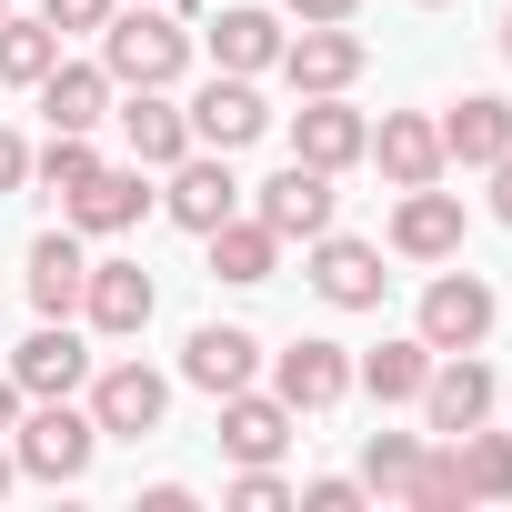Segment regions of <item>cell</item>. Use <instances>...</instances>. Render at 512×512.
<instances>
[{
  "instance_id": "obj_1",
  "label": "cell",
  "mask_w": 512,
  "mask_h": 512,
  "mask_svg": "<svg viewBox=\"0 0 512 512\" xmlns=\"http://www.w3.org/2000/svg\"><path fill=\"white\" fill-rule=\"evenodd\" d=\"M101 71H111V91H171L191 71V31L161 11V0H121L101 21Z\"/></svg>"
},
{
  "instance_id": "obj_2",
  "label": "cell",
  "mask_w": 512,
  "mask_h": 512,
  "mask_svg": "<svg viewBox=\"0 0 512 512\" xmlns=\"http://www.w3.org/2000/svg\"><path fill=\"white\" fill-rule=\"evenodd\" d=\"M91 452H101V422H91V412H71V402H21V422H11V462H21L31 482H81Z\"/></svg>"
},
{
  "instance_id": "obj_3",
  "label": "cell",
  "mask_w": 512,
  "mask_h": 512,
  "mask_svg": "<svg viewBox=\"0 0 512 512\" xmlns=\"http://www.w3.org/2000/svg\"><path fill=\"white\" fill-rule=\"evenodd\" d=\"M492 312H502V302H492V282H482V272H432V282H422L412 332H422L432 352H482V342H492Z\"/></svg>"
},
{
  "instance_id": "obj_4",
  "label": "cell",
  "mask_w": 512,
  "mask_h": 512,
  "mask_svg": "<svg viewBox=\"0 0 512 512\" xmlns=\"http://www.w3.org/2000/svg\"><path fill=\"white\" fill-rule=\"evenodd\" d=\"M81 392H91L101 442H151V432H161V412H171V382H161L151 362H111V372H91Z\"/></svg>"
},
{
  "instance_id": "obj_5",
  "label": "cell",
  "mask_w": 512,
  "mask_h": 512,
  "mask_svg": "<svg viewBox=\"0 0 512 512\" xmlns=\"http://www.w3.org/2000/svg\"><path fill=\"white\" fill-rule=\"evenodd\" d=\"M492 402H502V382H492V362L482 352H432V382H422V422L452 442V432H472V422H492Z\"/></svg>"
},
{
  "instance_id": "obj_6",
  "label": "cell",
  "mask_w": 512,
  "mask_h": 512,
  "mask_svg": "<svg viewBox=\"0 0 512 512\" xmlns=\"http://www.w3.org/2000/svg\"><path fill=\"white\" fill-rule=\"evenodd\" d=\"M332 312H382V251L372 241H352V231H312V272H302Z\"/></svg>"
},
{
  "instance_id": "obj_7",
  "label": "cell",
  "mask_w": 512,
  "mask_h": 512,
  "mask_svg": "<svg viewBox=\"0 0 512 512\" xmlns=\"http://www.w3.org/2000/svg\"><path fill=\"white\" fill-rule=\"evenodd\" d=\"M362 61H372V51H362L352 21H302V31L282 41V81H292V91H352Z\"/></svg>"
},
{
  "instance_id": "obj_8",
  "label": "cell",
  "mask_w": 512,
  "mask_h": 512,
  "mask_svg": "<svg viewBox=\"0 0 512 512\" xmlns=\"http://www.w3.org/2000/svg\"><path fill=\"white\" fill-rule=\"evenodd\" d=\"M272 131V111H262V91H251L241 71H211L201 81V101H191V151H251Z\"/></svg>"
},
{
  "instance_id": "obj_9",
  "label": "cell",
  "mask_w": 512,
  "mask_h": 512,
  "mask_svg": "<svg viewBox=\"0 0 512 512\" xmlns=\"http://www.w3.org/2000/svg\"><path fill=\"white\" fill-rule=\"evenodd\" d=\"M362 141H372V121H362L342 91H302V111H292V161H312V171H352Z\"/></svg>"
},
{
  "instance_id": "obj_10",
  "label": "cell",
  "mask_w": 512,
  "mask_h": 512,
  "mask_svg": "<svg viewBox=\"0 0 512 512\" xmlns=\"http://www.w3.org/2000/svg\"><path fill=\"white\" fill-rule=\"evenodd\" d=\"M292 432H302V412L282 402V392H221V452L231 462H282L292 452Z\"/></svg>"
},
{
  "instance_id": "obj_11",
  "label": "cell",
  "mask_w": 512,
  "mask_h": 512,
  "mask_svg": "<svg viewBox=\"0 0 512 512\" xmlns=\"http://www.w3.org/2000/svg\"><path fill=\"white\" fill-rule=\"evenodd\" d=\"M332 201H342V191H332V171H312V161H282L262 191H251V211H262L282 241H312V231H332Z\"/></svg>"
},
{
  "instance_id": "obj_12",
  "label": "cell",
  "mask_w": 512,
  "mask_h": 512,
  "mask_svg": "<svg viewBox=\"0 0 512 512\" xmlns=\"http://www.w3.org/2000/svg\"><path fill=\"white\" fill-rule=\"evenodd\" d=\"M362 161H382L392 191H422V181L452 171V161H442V121H422V111H382V131L362 141Z\"/></svg>"
},
{
  "instance_id": "obj_13",
  "label": "cell",
  "mask_w": 512,
  "mask_h": 512,
  "mask_svg": "<svg viewBox=\"0 0 512 512\" xmlns=\"http://www.w3.org/2000/svg\"><path fill=\"white\" fill-rule=\"evenodd\" d=\"M161 211H171L181 231H211V221H231V211H241L231 151H181V161H171V191H161Z\"/></svg>"
},
{
  "instance_id": "obj_14",
  "label": "cell",
  "mask_w": 512,
  "mask_h": 512,
  "mask_svg": "<svg viewBox=\"0 0 512 512\" xmlns=\"http://www.w3.org/2000/svg\"><path fill=\"white\" fill-rule=\"evenodd\" d=\"M11 382H21L31 402H71V392L91 382V342H81L71 322H41V332L11 352Z\"/></svg>"
},
{
  "instance_id": "obj_15",
  "label": "cell",
  "mask_w": 512,
  "mask_h": 512,
  "mask_svg": "<svg viewBox=\"0 0 512 512\" xmlns=\"http://www.w3.org/2000/svg\"><path fill=\"white\" fill-rule=\"evenodd\" d=\"M272 392H282L292 412H332V402L352 392V352L322 342V332H302L292 352H272Z\"/></svg>"
},
{
  "instance_id": "obj_16",
  "label": "cell",
  "mask_w": 512,
  "mask_h": 512,
  "mask_svg": "<svg viewBox=\"0 0 512 512\" xmlns=\"http://www.w3.org/2000/svg\"><path fill=\"white\" fill-rule=\"evenodd\" d=\"M392 251H402V262H462V191H442V181L402 191V211H392Z\"/></svg>"
},
{
  "instance_id": "obj_17",
  "label": "cell",
  "mask_w": 512,
  "mask_h": 512,
  "mask_svg": "<svg viewBox=\"0 0 512 512\" xmlns=\"http://www.w3.org/2000/svg\"><path fill=\"white\" fill-rule=\"evenodd\" d=\"M151 302H161V292H151L141 262H91V282H81V322H91L101 342H131V332L151 322Z\"/></svg>"
},
{
  "instance_id": "obj_18",
  "label": "cell",
  "mask_w": 512,
  "mask_h": 512,
  "mask_svg": "<svg viewBox=\"0 0 512 512\" xmlns=\"http://www.w3.org/2000/svg\"><path fill=\"white\" fill-rule=\"evenodd\" d=\"M251 372H262V342H251L241 322H201V332L181 342V382H191V392H211V402H221V392H241Z\"/></svg>"
},
{
  "instance_id": "obj_19",
  "label": "cell",
  "mask_w": 512,
  "mask_h": 512,
  "mask_svg": "<svg viewBox=\"0 0 512 512\" xmlns=\"http://www.w3.org/2000/svg\"><path fill=\"white\" fill-rule=\"evenodd\" d=\"M502 151H512V101H502V91H462V101L442 111V161L492 171Z\"/></svg>"
},
{
  "instance_id": "obj_20",
  "label": "cell",
  "mask_w": 512,
  "mask_h": 512,
  "mask_svg": "<svg viewBox=\"0 0 512 512\" xmlns=\"http://www.w3.org/2000/svg\"><path fill=\"white\" fill-rule=\"evenodd\" d=\"M21 282H31V312H41V322H71V312H81V282H91V251H81V231H41Z\"/></svg>"
},
{
  "instance_id": "obj_21",
  "label": "cell",
  "mask_w": 512,
  "mask_h": 512,
  "mask_svg": "<svg viewBox=\"0 0 512 512\" xmlns=\"http://www.w3.org/2000/svg\"><path fill=\"white\" fill-rule=\"evenodd\" d=\"M111 121H121V141H131V161H141V171H171V161L191 151V111H181L171 91H131Z\"/></svg>"
},
{
  "instance_id": "obj_22",
  "label": "cell",
  "mask_w": 512,
  "mask_h": 512,
  "mask_svg": "<svg viewBox=\"0 0 512 512\" xmlns=\"http://www.w3.org/2000/svg\"><path fill=\"white\" fill-rule=\"evenodd\" d=\"M201 241H211V282H272V272H282V231H272L262 211H231V221H211Z\"/></svg>"
},
{
  "instance_id": "obj_23",
  "label": "cell",
  "mask_w": 512,
  "mask_h": 512,
  "mask_svg": "<svg viewBox=\"0 0 512 512\" xmlns=\"http://www.w3.org/2000/svg\"><path fill=\"white\" fill-rule=\"evenodd\" d=\"M61 211H71V231H101V241H111V231H131V221L151 211V181H141V161H131V171H111V161H101Z\"/></svg>"
},
{
  "instance_id": "obj_24",
  "label": "cell",
  "mask_w": 512,
  "mask_h": 512,
  "mask_svg": "<svg viewBox=\"0 0 512 512\" xmlns=\"http://www.w3.org/2000/svg\"><path fill=\"white\" fill-rule=\"evenodd\" d=\"M41 111H51V131H101L111 121V71L101 61H51L41 71Z\"/></svg>"
},
{
  "instance_id": "obj_25",
  "label": "cell",
  "mask_w": 512,
  "mask_h": 512,
  "mask_svg": "<svg viewBox=\"0 0 512 512\" xmlns=\"http://www.w3.org/2000/svg\"><path fill=\"white\" fill-rule=\"evenodd\" d=\"M282 41H292V31H282L272 11H251V0H241V11L211 21V71H241V81H251V71L282 61Z\"/></svg>"
},
{
  "instance_id": "obj_26",
  "label": "cell",
  "mask_w": 512,
  "mask_h": 512,
  "mask_svg": "<svg viewBox=\"0 0 512 512\" xmlns=\"http://www.w3.org/2000/svg\"><path fill=\"white\" fill-rule=\"evenodd\" d=\"M352 382H362L372 402H422V382H432V342H422V332H402V342H372V352L352 362Z\"/></svg>"
},
{
  "instance_id": "obj_27",
  "label": "cell",
  "mask_w": 512,
  "mask_h": 512,
  "mask_svg": "<svg viewBox=\"0 0 512 512\" xmlns=\"http://www.w3.org/2000/svg\"><path fill=\"white\" fill-rule=\"evenodd\" d=\"M51 61H61V31H51L41 11H31V21H21V11H0V81H11V91H41Z\"/></svg>"
},
{
  "instance_id": "obj_28",
  "label": "cell",
  "mask_w": 512,
  "mask_h": 512,
  "mask_svg": "<svg viewBox=\"0 0 512 512\" xmlns=\"http://www.w3.org/2000/svg\"><path fill=\"white\" fill-rule=\"evenodd\" d=\"M452 462H462V492L472 502H512V432H452Z\"/></svg>"
},
{
  "instance_id": "obj_29",
  "label": "cell",
  "mask_w": 512,
  "mask_h": 512,
  "mask_svg": "<svg viewBox=\"0 0 512 512\" xmlns=\"http://www.w3.org/2000/svg\"><path fill=\"white\" fill-rule=\"evenodd\" d=\"M91 171H101L91 131H51V151H31V181H41V191H61V201H71V191H81Z\"/></svg>"
},
{
  "instance_id": "obj_30",
  "label": "cell",
  "mask_w": 512,
  "mask_h": 512,
  "mask_svg": "<svg viewBox=\"0 0 512 512\" xmlns=\"http://www.w3.org/2000/svg\"><path fill=\"white\" fill-rule=\"evenodd\" d=\"M412 462H422V442H412V432H372V442H362V492L402 502V492H412Z\"/></svg>"
},
{
  "instance_id": "obj_31",
  "label": "cell",
  "mask_w": 512,
  "mask_h": 512,
  "mask_svg": "<svg viewBox=\"0 0 512 512\" xmlns=\"http://www.w3.org/2000/svg\"><path fill=\"white\" fill-rule=\"evenodd\" d=\"M402 502H412V512H462V502H472V492H462V462H452V442L412 462V492H402Z\"/></svg>"
},
{
  "instance_id": "obj_32",
  "label": "cell",
  "mask_w": 512,
  "mask_h": 512,
  "mask_svg": "<svg viewBox=\"0 0 512 512\" xmlns=\"http://www.w3.org/2000/svg\"><path fill=\"white\" fill-rule=\"evenodd\" d=\"M231 512H292V482H282L272 462H241V472H231Z\"/></svg>"
},
{
  "instance_id": "obj_33",
  "label": "cell",
  "mask_w": 512,
  "mask_h": 512,
  "mask_svg": "<svg viewBox=\"0 0 512 512\" xmlns=\"http://www.w3.org/2000/svg\"><path fill=\"white\" fill-rule=\"evenodd\" d=\"M372 492H362V472H322V482H302V512H362Z\"/></svg>"
},
{
  "instance_id": "obj_34",
  "label": "cell",
  "mask_w": 512,
  "mask_h": 512,
  "mask_svg": "<svg viewBox=\"0 0 512 512\" xmlns=\"http://www.w3.org/2000/svg\"><path fill=\"white\" fill-rule=\"evenodd\" d=\"M111 11H121V0H41V21H51L61 41H71V31H101Z\"/></svg>"
},
{
  "instance_id": "obj_35",
  "label": "cell",
  "mask_w": 512,
  "mask_h": 512,
  "mask_svg": "<svg viewBox=\"0 0 512 512\" xmlns=\"http://www.w3.org/2000/svg\"><path fill=\"white\" fill-rule=\"evenodd\" d=\"M21 181H31V141L0 121V191H21Z\"/></svg>"
},
{
  "instance_id": "obj_36",
  "label": "cell",
  "mask_w": 512,
  "mask_h": 512,
  "mask_svg": "<svg viewBox=\"0 0 512 512\" xmlns=\"http://www.w3.org/2000/svg\"><path fill=\"white\" fill-rule=\"evenodd\" d=\"M282 11H292V21H352L362 0H282Z\"/></svg>"
},
{
  "instance_id": "obj_37",
  "label": "cell",
  "mask_w": 512,
  "mask_h": 512,
  "mask_svg": "<svg viewBox=\"0 0 512 512\" xmlns=\"http://www.w3.org/2000/svg\"><path fill=\"white\" fill-rule=\"evenodd\" d=\"M492 221H502V231H512V151H502V161H492Z\"/></svg>"
},
{
  "instance_id": "obj_38",
  "label": "cell",
  "mask_w": 512,
  "mask_h": 512,
  "mask_svg": "<svg viewBox=\"0 0 512 512\" xmlns=\"http://www.w3.org/2000/svg\"><path fill=\"white\" fill-rule=\"evenodd\" d=\"M21 402H31V392H21L11 372H0V432H11V422H21Z\"/></svg>"
},
{
  "instance_id": "obj_39",
  "label": "cell",
  "mask_w": 512,
  "mask_h": 512,
  "mask_svg": "<svg viewBox=\"0 0 512 512\" xmlns=\"http://www.w3.org/2000/svg\"><path fill=\"white\" fill-rule=\"evenodd\" d=\"M11 482H21V462H11V452H0V492H11Z\"/></svg>"
},
{
  "instance_id": "obj_40",
  "label": "cell",
  "mask_w": 512,
  "mask_h": 512,
  "mask_svg": "<svg viewBox=\"0 0 512 512\" xmlns=\"http://www.w3.org/2000/svg\"><path fill=\"white\" fill-rule=\"evenodd\" d=\"M502 61H512V11H502Z\"/></svg>"
},
{
  "instance_id": "obj_41",
  "label": "cell",
  "mask_w": 512,
  "mask_h": 512,
  "mask_svg": "<svg viewBox=\"0 0 512 512\" xmlns=\"http://www.w3.org/2000/svg\"><path fill=\"white\" fill-rule=\"evenodd\" d=\"M422 11H442V0H422Z\"/></svg>"
},
{
  "instance_id": "obj_42",
  "label": "cell",
  "mask_w": 512,
  "mask_h": 512,
  "mask_svg": "<svg viewBox=\"0 0 512 512\" xmlns=\"http://www.w3.org/2000/svg\"><path fill=\"white\" fill-rule=\"evenodd\" d=\"M0 11H11V0H0Z\"/></svg>"
}]
</instances>
